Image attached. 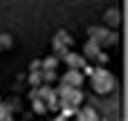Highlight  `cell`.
Masks as SVG:
<instances>
[{
  "label": "cell",
  "mask_w": 128,
  "mask_h": 121,
  "mask_svg": "<svg viewBox=\"0 0 128 121\" xmlns=\"http://www.w3.org/2000/svg\"><path fill=\"white\" fill-rule=\"evenodd\" d=\"M90 81H92V88L97 94H108L115 90V76L106 67H97L94 72H90Z\"/></svg>",
  "instance_id": "1"
},
{
  "label": "cell",
  "mask_w": 128,
  "mask_h": 121,
  "mask_svg": "<svg viewBox=\"0 0 128 121\" xmlns=\"http://www.w3.org/2000/svg\"><path fill=\"white\" fill-rule=\"evenodd\" d=\"M54 92H56V97H58V103H63V106L79 108L81 101H83V92H81V88H70V85H63V83H61V88L54 90Z\"/></svg>",
  "instance_id": "2"
},
{
  "label": "cell",
  "mask_w": 128,
  "mask_h": 121,
  "mask_svg": "<svg viewBox=\"0 0 128 121\" xmlns=\"http://www.w3.org/2000/svg\"><path fill=\"white\" fill-rule=\"evenodd\" d=\"M88 36H90V40H94L99 45H117V34L110 31L108 27H90Z\"/></svg>",
  "instance_id": "3"
},
{
  "label": "cell",
  "mask_w": 128,
  "mask_h": 121,
  "mask_svg": "<svg viewBox=\"0 0 128 121\" xmlns=\"http://www.w3.org/2000/svg\"><path fill=\"white\" fill-rule=\"evenodd\" d=\"M52 45H54V52L56 54H61V56H65L68 54V47L72 45V36L68 34V31H56V36H54V40H52Z\"/></svg>",
  "instance_id": "4"
},
{
  "label": "cell",
  "mask_w": 128,
  "mask_h": 121,
  "mask_svg": "<svg viewBox=\"0 0 128 121\" xmlns=\"http://www.w3.org/2000/svg\"><path fill=\"white\" fill-rule=\"evenodd\" d=\"M122 11L117 9V7H112V9H108L106 13H104V20H106V27L108 29H119L122 27Z\"/></svg>",
  "instance_id": "5"
},
{
  "label": "cell",
  "mask_w": 128,
  "mask_h": 121,
  "mask_svg": "<svg viewBox=\"0 0 128 121\" xmlns=\"http://www.w3.org/2000/svg\"><path fill=\"white\" fill-rule=\"evenodd\" d=\"M63 85H70V88H81L83 85V72L81 70H68L65 76L61 79Z\"/></svg>",
  "instance_id": "6"
},
{
  "label": "cell",
  "mask_w": 128,
  "mask_h": 121,
  "mask_svg": "<svg viewBox=\"0 0 128 121\" xmlns=\"http://www.w3.org/2000/svg\"><path fill=\"white\" fill-rule=\"evenodd\" d=\"M65 63H68V70H83L86 67V58L81 54H76V52H68Z\"/></svg>",
  "instance_id": "7"
},
{
  "label": "cell",
  "mask_w": 128,
  "mask_h": 121,
  "mask_svg": "<svg viewBox=\"0 0 128 121\" xmlns=\"http://www.w3.org/2000/svg\"><path fill=\"white\" fill-rule=\"evenodd\" d=\"M76 121H99V115H97V110H94V108L86 106V108L76 110Z\"/></svg>",
  "instance_id": "8"
},
{
  "label": "cell",
  "mask_w": 128,
  "mask_h": 121,
  "mask_svg": "<svg viewBox=\"0 0 128 121\" xmlns=\"http://www.w3.org/2000/svg\"><path fill=\"white\" fill-rule=\"evenodd\" d=\"M99 52H101V45H99V43H94V40H88V43L83 45V54H81V56H83V58H86V56L97 58V54H99Z\"/></svg>",
  "instance_id": "9"
},
{
  "label": "cell",
  "mask_w": 128,
  "mask_h": 121,
  "mask_svg": "<svg viewBox=\"0 0 128 121\" xmlns=\"http://www.w3.org/2000/svg\"><path fill=\"white\" fill-rule=\"evenodd\" d=\"M56 65H58V58H56V56H47V58L40 63V67H43V70H50V72H56Z\"/></svg>",
  "instance_id": "10"
},
{
  "label": "cell",
  "mask_w": 128,
  "mask_h": 121,
  "mask_svg": "<svg viewBox=\"0 0 128 121\" xmlns=\"http://www.w3.org/2000/svg\"><path fill=\"white\" fill-rule=\"evenodd\" d=\"M11 45H14L11 34H7V31H4V34H0V52H2V49H9Z\"/></svg>",
  "instance_id": "11"
},
{
  "label": "cell",
  "mask_w": 128,
  "mask_h": 121,
  "mask_svg": "<svg viewBox=\"0 0 128 121\" xmlns=\"http://www.w3.org/2000/svg\"><path fill=\"white\" fill-rule=\"evenodd\" d=\"M34 112H36V115H45V112H47V106H45L40 99H34Z\"/></svg>",
  "instance_id": "12"
},
{
  "label": "cell",
  "mask_w": 128,
  "mask_h": 121,
  "mask_svg": "<svg viewBox=\"0 0 128 121\" xmlns=\"http://www.w3.org/2000/svg\"><path fill=\"white\" fill-rule=\"evenodd\" d=\"M29 83L38 88V85L43 83V76H40V72H29Z\"/></svg>",
  "instance_id": "13"
},
{
  "label": "cell",
  "mask_w": 128,
  "mask_h": 121,
  "mask_svg": "<svg viewBox=\"0 0 128 121\" xmlns=\"http://www.w3.org/2000/svg\"><path fill=\"white\" fill-rule=\"evenodd\" d=\"M40 76H43V83H52V81L56 79V72H50V70H43V72H40Z\"/></svg>",
  "instance_id": "14"
},
{
  "label": "cell",
  "mask_w": 128,
  "mask_h": 121,
  "mask_svg": "<svg viewBox=\"0 0 128 121\" xmlns=\"http://www.w3.org/2000/svg\"><path fill=\"white\" fill-rule=\"evenodd\" d=\"M94 61H97V65H106V63H108V54H106V52H99Z\"/></svg>",
  "instance_id": "15"
},
{
  "label": "cell",
  "mask_w": 128,
  "mask_h": 121,
  "mask_svg": "<svg viewBox=\"0 0 128 121\" xmlns=\"http://www.w3.org/2000/svg\"><path fill=\"white\" fill-rule=\"evenodd\" d=\"M0 117H11V110L7 103H0Z\"/></svg>",
  "instance_id": "16"
},
{
  "label": "cell",
  "mask_w": 128,
  "mask_h": 121,
  "mask_svg": "<svg viewBox=\"0 0 128 121\" xmlns=\"http://www.w3.org/2000/svg\"><path fill=\"white\" fill-rule=\"evenodd\" d=\"M0 121H11V117H0Z\"/></svg>",
  "instance_id": "17"
},
{
  "label": "cell",
  "mask_w": 128,
  "mask_h": 121,
  "mask_svg": "<svg viewBox=\"0 0 128 121\" xmlns=\"http://www.w3.org/2000/svg\"><path fill=\"white\" fill-rule=\"evenodd\" d=\"M54 121H68V119H65V117H56Z\"/></svg>",
  "instance_id": "18"
}]
</instances>
